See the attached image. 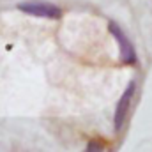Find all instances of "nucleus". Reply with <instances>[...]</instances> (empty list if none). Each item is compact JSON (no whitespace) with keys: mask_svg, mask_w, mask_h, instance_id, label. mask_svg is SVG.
<instances>
[{"mask_svg":"<svg viewBox=\"0 0 152 152\" xmlns=\"http://www.w3.org/2000/svg\"><path fill=\"white\" fill-rule=\"evenodd\" d=\"M16 9L25 14L37 16V18H48V20H58L62 16V9L58 5L51 2H44V0H25V2H20Z\"/></svg>","mask_w":152,"mask_h":152,"instance_id":"nucleus-1","label":"nucleus"},{"mask_svg":"<svg viewBox=\"0 0 152 152\" xmlns=\"http://www.w3.org/2000/svg\"><path fill=\"white\" fill-rule=\"evenodd\" d=\"M110 32L115 37L117 44H118V55H120V62L126 66H134L136 64V51L133 42L129 41V37L124 34V30L117 25V23H110Z\"/></svg>","mask_w":152,"mask_h":152,"instance_id":"nucleus-2","label":"nucleus"},{"mask_svg":"<svg viewBox=\"0 0 152 152\" xmlns=\"http://www.w3.org/2000/svg\"><path fill=\"white\" fill-rule=\"evenodd\" d=\"M134 90H136V83L134 81H129V85L126 87V90L122 92L117 106H115V115H113V127L115 131H120L127 115H129V110H131V101H133V96H134Z\"/></svg>","mask_w":152,"mask_h":152,"instance_id":"nucleus-3","label":"nucleus"},{"mask_svg":"<svg viewBox=\"0 0 152 152\" xmlns=\"http://www.w3.org/2000/svg\"><path fill=\"white\" fill-rule=\"evenodd\" d=\"M85 152H103V145L99 143V142H88L87 143V149H85Z\"/></svg>","mask_w":152,"mask_h":152,"instance_id":"nucleus-4","label":"nucleus"}]
</instances>
